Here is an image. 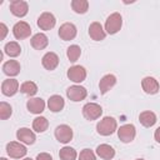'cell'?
Masks as SVG:
<instances>
[{
    "label": "cell",
    "mask_w": 160,
    "mask_h": 160,
    "mask_svg": "<svg viewBox=\"0 0 160 160\" xmlns=\"http://www.w3.org/2000/svg\"><path fill=\"white\" fill-rule=\"evenodd\" d=\"M59 156H60L61 160H75L78 154H76L75 149H72L70 146H64L62 149H60Z\"/></svg>",
    "instance_id": "27"
},
{
    "label": "cell",
    "mask_w": 160,
    "mask_h": 160,
    "mask_svg": "<svg viewBox=\"0 0 160 160\" xmlns=\"http://www.w3.org/2000/svg\"><path fill=\"white\" fill-rule=\"evenodd\" d=\"M66 55H68V59H69L71 62H75V61L80 58V55H81V49H80V46H78V45H70V46L68 48Z\"/></svg>",
    "instance_id": "30"
},
{
    "label": "cell",
    "mask_w": 160,
    "mask_h": 160,
    "mask_svg": "<svg viewBox=\"0 0 160 160\" xmlns=\"http://www.w3.org/2000/svg\"><path fill=\"white\" fill-rule=\"evenodd\" d=\"M41 64L46 70H54L59 65V56L51 51L46 52L41 59Z\"/></svg>",
    "instance_id": "18"
},
{
    "label": "cell",
    "mask_w": 160,
    "mask_h": 160,
    "mask_svg": "<svg viewBox=\"0 0 160 160\" xmlns=\"http://www.w3.org/2000/svg\"><path fill=\"white\" fill-rule=\"evenodd\" d=\"M115 84H116V78H115V75H112V74L104 75V76L100 79V82H99L100 92H101V94H106Z\"/></svg>",
    "instance_id": "19"
},
{
    "label": "cell",
    "mask_w": 160,
    "mask_h": 160,
    "mask_svg": "<svg viewBox=\"0 0 160 160\" xmlns=\"http://www.w3.org/2000/svg\"><path fill=\"white\" fill-rule=\"evenodd\" d=\"M12 34L15 36V39L18 40H22V39H26L30 36L31 34V28L28 22L25 21H19L14 25L12 28Z\"/></svg>",
    "instance_id": "6"
},
{
    "label": "cell",
    "mask_w": 160,
    "mask_h": 160,
    "mask_svg": "<svg viewBox=\"0 0 160 160\" xmlns=\"http://www.w3.org/2000/svg\"><path fill=\"white\" fill-rule=\"evenodd\" d=\"M20 91H21L22 94H25V95L32 96V95L36 94V91H38V86H36V84L32 82V81H25V82L21 84V86H20Z\"/></svg>",
    "instance_id": "29"
},
{
    "label": "cell",
    "mask_w": 160,
    "mask_h": 160,
    "mask_svg": "<svg viewBox=\"0 0 160 160\" xmlns=\"http://www.w3.org/2000/svg\"><path fill=\"white\" fill-rule=\"evenodd\" d=\"M68 78L74 82H82L86 78V70L84 66L74 65L68 70Z\"/></svg>",
    "instance_id": "8"
},
{
    "label": "cell",
    "mask_w": 160,
    "mask_h": 160,
    "mask_svg": "<svg viewBox=\"0 0 160 160\" xmlns=\"http://www.w3.org/2000/svg\"><path fill=\"white\" fill-rule=\"evenodd\" d=\"M66 95L71 101H81L86 98L88 91L84 86L80 85H72L66 90Z\"/></svg>",
    "instance_id": "7"
},
{
    "label": "cell",
    "mask_w": 160,
    "mask_h": 160,
    "mask_svg": "<svg viewBox=\"0 0 160 160\" xmlns=\"http://www.w3.org/2000/svg\"><path fill=\"white\" fill-rule=\"evenodd\" d=\"M71 8L78 14H85L89 9V2L86 0H72L71 1Z\"/></svg>",
    "instance_id": "28"
},
{
    "label": "cell",
    "mask_w": 160,
    "mask_h": 160,
    "mask_svg": "<svg viewBox=\"0 0 160 160\" xmlns=\"http://www.w3.org/2000/svg\"><path fill=\"white\" fill-rule=\"evenodd\" d=\"M55 138L59 142L66 144L72 139V130L68 125H59L55 129Z\"/></svg>",
    "instance_id": "11"
},
{
    "label": "cell",
    "mask_w": 160,
    "mask_h": 160,
    "mask_svg": "<svg viewBox=\"0 0 160 160\" xmlns=\"http://www.w3.org/2000/svg\"><path fill=\"white\" fill-rule=\"evenodd\" d=\"M135 135H136V130L132 124H126L118 129V136L122 142H131Z\"/></svg>",
    "instance_id": "5"
},
{
    "label": "cell",
    "mask_w": 160,
    "mask_h": 160,
    "mask_svg": "<svg viewBox=\"0 0 160 160\" xmlns=\"http://www.w3.org/2000/svg\"><path fill=\"white\" fill-rule=\"evenodd\" d=\"M79 160H96V156L90 149H84L80 151Z\"/></svg>",
    "instance_id": "32"
},
{
    "label": "cell",
    "mask_w": 160,
    "mask_h": 160,
    "mask_svg": "<svg viewBox=\"0 0 160 160\" xmlns=\"http://www.w3.org/2000/svg\"><path fill=\"white\" fill-rule=\"evenodd\" d=\"M30 42H31V46H32L34 49H36V50H42V49H45V48L48 46L49 39H48V36H46L45 34L38 32V34H35V35L31 38Z\"/></svg>",
    "instance_id": "20"
},
{
    "label": "cell",
    "mask_w": 160,
    "mask_h": 160,
    "mask_svg": "<svg viewBox=\"0 0 160 160\" xmlns=\"http://www.w3.org/2000/svg\"><path fill=\"white\" fill-rule=\"evenodd\" d=\"M135 160H144V159H135Z\"/></svg>",
    "instance_id": "38"
},
{
    "label": "cell",
    "mask_w": 160,
    "mask_h": 160,
    "mask_svg": "<svg viewBox=\"0 0 160 160\" xmlns=\"http://www.w3.org/2000/svg\"><path fill=\"white\" fill-rule=\"evenodd\" d=\"M16 138L18 140H20V142H24V144H28V145H31L35 142L36 138H35V134L28 129V128H21L16 131Z\"/></svg>",
    "instance_id": "16"
},
{
    "label": "cell",
    "mask_w": 160,
    "mask_h": 160,
    "mask_svg": "<svg viewBox=\"0 0 160 160\" xmlns=\"http://www.w3.org/2000/svg\"><path fill=\"white\" fill-rule=\"evenodd\" d=\"M19 90V81L16 79H6L1 84V92L5 96H12Z\"/></svg>",
    "instance_id": "14"
},
{
    "label": "cell",
    "mask_w": 160,
    "mask_h": 160,
    "mask_svg": "<svg viewBox=\"0 0 160 160\" xmlns=\"http://www.w3.org/2000/svg\"><path fill=\"white\" fill-rule=\"evenodd\" d=\"M154 138H155V140H156L158 142H160V126L155 130V132H154Z\"/></svg>",
    "instance_id": "35"
},
{
    "label": "cell",
    "mask_w": 160,
    "mask_h": 160,
    "mask_svg": "<svg viewBox=\"0 0 160 160\" xmlns=\"http://www.w3.org/2000/svg\"><path fill=\"white\" fill-rule=\"evenodd\" d=\"M118 128V122L114 118L111 116H105L102 120H100L96 125V130L100 135L102 136H108V135H111Z\"/></svg>",
    "instance_id": "1"
},
{
    "label": "cell",
    "mask_w": 160,
    "mask_h": 160,
    "mask_svg": "<svg viewBox=\"0 0 160 160\" xmlns=\"http://www.w3.org/2000/svg\"><path fill=\"white\" fill-rule=\"evenodd\" d=\"M2 71L8 76H16L20 72V64L16 60H9V61L4 62Z\"/></svg>",
    "instance_id": "22"
},
{
    "label": "cell",
    "mask_w": 160,
    "mask_h": 160,
    "mask_svg": "<svg viewBox=\"0 0 160 160\" xmlns=\"http://www.w3.org/2000/svg\"><path fill=\"white\" fill-rule=\"evenodd\" d=\"M102 109L99 104L95 102H88L82 108V115L86 120H96L101 116Z\"/></svg>",
    "instance_id": "3"
},
{
    "label": "cell",
    "mask_w": 160,
    "mask_h": 160,
    "mask_svg": "<svg viewBox=\"0 0 160 160\" xmlns=\"http://www.w3.org/2000/svg\"><path fill=\"white\" fill-rule=\"evenodd\" d=\"M0 29H1L0 39L2 40V39H5V36H6V34H8V28H6V25H5L4 22H1V24H0Z\"/></svg>",
    "instance_id": "34"
},
{
    "label": "cell",
    "mask_w": 160,
    "mask_h": 160,
    "mask_svg": "<svg viewBox=\"0 0 160 160\" xmlns=\"http://www.w3.org/2000/svg\"><path fill=\"white\" fill-rule=\"evenodd\" d=\"M24 160H32V159H30V158H25Z\"/></svg>",
    "instance_id": "36"
},
{
    "label": "cell",
    "mask_w": 160,
    "mask_h": 160,
    "mask_svg": "<svg viewBox=\"0 0 160 160\" xmlns=\"http://www.w3.org/2000/svg\"><path fill=\"white\" fill-rule=\"evenodd\" d=\"M4 50H5V54H8L10 58H16V56H19L20 52H21V48H20V45H19L16 41H10V42H8V44L5 45V48H4Z\"/></svg>",
    "instance_id": "25"
},
{
    "label": "cell",
    "mask_w": 160,
    "mask_h": 160,
    "mask_svg": "<svg viewBox=\"0 0 160 160\" xmlns=\"http://www.w3.org/2000/svg\"><path fill=\"white\" fill-rule=\"evenodd\" d=\"M141 86H142V90H144L146 94H150V95L156 94V92L159 91V89H160L158 80H156L155 78H151V76L144 78L142 81H141Z\"/></svg>",
    "instance_id": "15"
},
{
    "label": "cell",
    "mask_w": 160,
    "mask_h": 160,
    "mask_svg": "<svg viewBox=\"0 0 160 160\" xmlns=\"http://www.w3.org/2000/svg\"><path fill=\"white\" fill-rule=\"evenodd\" d=\"M139 121L141 122L142 126L150 128L156 122V115L152 111H142L139 115Z\"/></svg>",
    "instance_id": "24"
},
{
    "label": "cell",
    "mask_w": 160,
    "mask_h": 160,
    "mask_svg": "<svg viewBox=\"0 0 160 160\" xmlns=\"http://www.w3.org/2000/svg\"><path fill=\"white\" fill-rule=\"evenodd\" d=\"M11 112H12L11 106L8 102L1 101L0 102V118H1V120H6L8 118H10L11 116Z\"/></svg>",
    "instance_id": "31"
},
{
    "label": "cell",
    "mask_w": 160,
    "mask_h": 160,
    "mask_svg": "<svg viewBox=\"0 0 160 160\" xmlns=\"http://www.w3.org/2000/svg\"><path fill=\"white\" fill-rule=\"evenodd\" d=\"M10 11L12 15L18 18H22L29 11V5L24 0H14L10 2Z\"/></svg>",
    "instance_id": "9"
},
{
    "label": "cell",
    "mask_w": 160,
    "mask_h": 160,
    "mask_svg": "<svg viewBox=\"0 0 160 160\" xmlns=\"http://www.w3.org/2000/svg\"><path fill=\"white\" fill-rule=\"evenodd\" d=\"M122 25V18L119 12H112L105 21V31L108 34H116Z\"/></svg>",
    "instance_id": "2"
},
{
    "label": "cell",
    "mask_w": 160,
    "mask_h": 160,
    "mask_svg": "<svg viewBox=\"0 0 160 160\" xmlns=\"http://www.w3.org/2000/svg\"><path fill=\"white\" fill-rule=\"evenodd\" d=\"M89 35L92 40L95 41H101L105 39L106 36V31L102 29V25L98 21L95 22H91L90 26H89Z\"/></svg>",
    "instance_id": "13"
},
{
    "label": "cell",
    "mask_w": 160,
    "mask_h": 160,
    "mask_svg": "<svg viewBox=\"0 0 160 160\" xmlns=\"http://www.w3.org/2000/svg\"><path fill=\"white\" fill-rule=\"evenodd\" d=\"M6 152L12 159H20V158L26 155L28 150H26V148L22 144L16 142V141H10L6 145Z\"/></svg>",
    "instance_id": "4"
},
{
    "label": "cell",
    "mask_w": 160,
    "mask_h": 160,
    "mask_svg": "<svg viewBox=\"0 0 160 160\" xmlns=\"http://www.w3.org/2000/svg\"><path fill=\"white\" fill-rule=\"evenodd\" d=\"M96 154L104 160H111L115 156V150L108 144H101L96 148Z\"/></svg>",
    "instance_id": "21"
},
{
    "label": "cell",
    "mask_w": 160,
    "mask_h": 160,
    "mask_svg": "<svg viewBox=\"0 0 160 160\" xmlns=\"http://www.w3.org/2000/svg\"><path fill=\"white\" fill-rule=\"evenodd\" d=\"M36 160H52L51 155L48 154V152H40L38 156H36Z\"/></svg>",
    "instance_id": "33"
},
{
    "label": "cell",
    "mask_w": 160,
    "mask_h": 160,
    "mask_svg": "<svg viewBox=\"0 0 160 160\" xmlns=\"http://www.w3.org/2000/svg\"><path fill=\"white\" fill-rule=\"evenodd\" d=\"M65 102H64V99L60 96V95H52L49 98L48 100V106L49 109L52 111V112H58L60 110H62Z\"/></svg>",
    "instance_id": "23"
},
{
    "label": "cell",
    "mask_w": 160,
    "mask_h": 160,
    "mask_svg": "<svg viewBox=\"0 0 160 160\" xmlns=\"http://www.w3.org/2000/svg\"><path fill=\"white\" fill-rule=\"evenodd\" d=\"M59 36L64 41L72 40L76 36V26L71 22H65L59 28Z\"/></svg>",
    "instance_id": "10"
},
{
    "label": "cell",
    "mask_w": 160,
    "mask_h": 160,
    "mask_svg": "<svg viewBox=\"0 0 160 160\" xmlns=\"http://www.w3.org/2000/svg\"><path fill=\"white\" fill-rule=\"evenodd\" d=\"M0 160H8V159H6V158H1Z\"/></svg>",
    "instance_id": "37"
},
{
    "label": "cell",
    "mask_w": 160,
    "mask_h": 160,
    "mask_svg": "<svg viewBox=\"0 0 160 160\" xmlns=\"http://www.w3.org/2000/svg\"><path fill=\"white\" fill-rule=\"evenodd\" d=\"M26 108L32 114H41L45 109V101L41 98H32L28 100Z\"/></svg>",
    "instance_id": "17"
},
{
    "label": "cell",
    "mask_w": 160,
    "mask_h": 160,
    "mask_svg": "<svg viewBox=\"0 0 160 160\" xmlns=\"http://www.w3.org/2000/svg\"><path fill=\"white\" fill-rule=\"evenodd\" d=\"M48 126H49V121L44 116H38L32 121V129L36 132H44L48 129Z\"/></svg>",
    "instance_id": "26"
},
{
    "label": "cell",
    "mask_w": 160,
    "mask_h": 160,
    "mask_svg": "<svg viewBox=\"0 0 160 160\" xmlns=\"http://www.w3.org/2000/svg\"><path fill=\"white\" fill-rule=\"evenodd\" d=\"M55 16L51 12H42L38 19V26L41 30H51L55 26Z\"/></svg>",
    "instance_id": "12"
}]
</instances>
